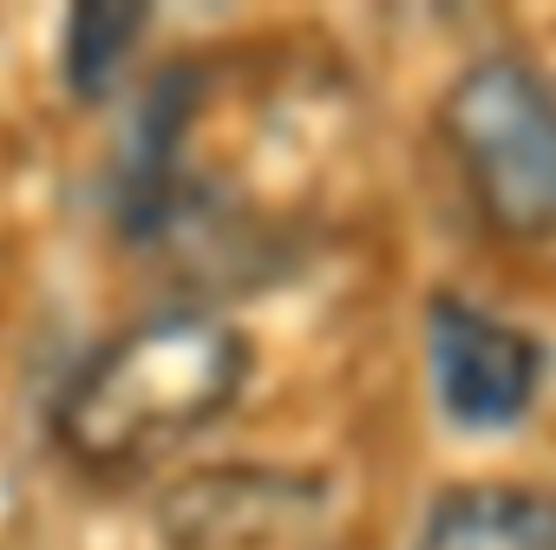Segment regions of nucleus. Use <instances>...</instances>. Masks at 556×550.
<instances>
[{"mask_svg": "<svg viewBox=\"0 0 556 550\" xmlns=\"http://www.w3.org/2000/svg\"><path fill=\"white\" fill-rule=\"evenodd\" d=\"M249 341L210 309H164L112 335L60 393L53 439L86 478H144L197 446L242 393Z\"/></svg>", "mask_w": 556, "mask_h": 550, "instance_id": "f257e3e1", "label": "nucleus"}, {"mask_svg": "<svg viewBox=\"0 0 556 550\" xmlns=\"http://www.w3.org/2000/svg\"><path fill=\"white\" fill-rule=\"evenodd\" d=\"M439 138L478 203L510 242L556 236V92L523 60H478L439 99Z\"/></svg>", "mask_w": 556, "mask_h": 550, "instance_id": "f03ea898", "label": "nucleus"}, {"mask_svg": "<svg viewBox=\"0 0 556 550\" xmlns=\"http://www.w3.org/2000/svg\"><path fill=\"white\" fill-rule=\"evenodd\" d=\"M157 550H341L334 491L289 465H210L157 498Z\"/></svg>", "mask_w": 556, "mask_h": 550, "instance_id": "7ed1b4c3", "label": "nucleus"}, {"mask_svg": "<svg viewBox=\"0 0 556 550\" xmlns=\"http://www.w3.org/2000/svg\"><path fill=\"white\" fill-rule=\"evenodd\" d=\"M426 367L439 413L458 433H504L536 407L543 387V348L517 322L465 302V296H432L426 302Z\"/></svg>", "mask_w": 556, "mask_h": 550, "instance_id": "20e7f679", "label": "nucleus"}, {"mask_svg": "<svg viewBox=\"0 0 556 550\" xmlns=\"http://www.w3.org/2000/svg\"><path fill=\"white\" fill-rule=\"evenodd\" d=\"M413 550H556V498L536 485H452L432 498Z\"/></svg>", "mask_w": 556, "mask_h": 550, "instance_id": "39448f33", "label": "nucleus"}, {"mask_svg": "<svg viewBox=\"0 0 556 550\" xmlns=\"http://www.w3.org/2000/svg\"><path fill=\"white\" fill-rule=\"evenodd\" d=\"M144 21H151V8H138V0H86V8L66 14L60 60H66V86H73V99L99 105V99L118 86L125 60H131L138 40H144Z\"/></svg>", "mask_w": 556, "mask_h": 550, "instance_id": "423d86ee", "label": "nucleus"}]
</instances>
